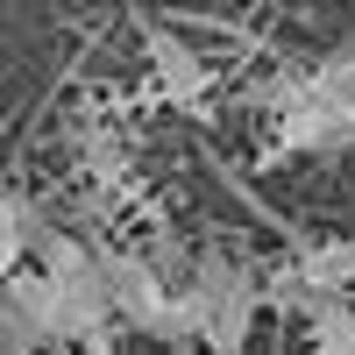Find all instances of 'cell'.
I'll return each mask as SVG.
<instances>
[{"mask_svg": "<svg viewBox=\"0 0 355 355\" xmlns=\"http://www.w3.org/2000/svg\"><path fill=\"white\" fill-rule=\"evenodd\" d=\"M291 270L306 277V291H313L320 306H334L341 291H355V242H313Z\"/></svg>", "mask_w": 355, "mask_h": 355, "instance_id": "7", "label": "cell"}, {"mask_svg": "<svg viewBox=\"0 0 355 355\" xmlns=\"http://www.w3.org/2000/svg\"><path fill=\"white\" fill-rule=\"evenodd\" d=\"M306 327H313V355H355V306H348V299L320 306Z\"/></svg>", "mask_w": 355, "mask_h": 355, "instance_id": "9", "label": "cell"}, {"mask_svg": "<svg viewBox=\"0 0 355 355\" xmlns=\"http://www.w3.org/2000/svg\"><path fill=\"white\" fill-rule=\"evenodd\" d=\"M28 242H36V214H28L21 199L0 192V284L21 270V249H28Z\"/></svg>", "mask_w": 355, "mask_h": 355, "instance_id": "8", "label": "cell"}, {"mask_svg": "<svg viewBox=\"0 0 355 355\" xmlns=\"http://www.w3.org/2000/svg\"><path fill=\"white\" fill-rule=\"evenodd\" d=\"M57 341V291L43 270H15L0 284V355H36Z\"/></svg>", "mask_w": 355, "mask_h": 355, "instance_id": "5", "label": "cell"}, {"mask_svg": "<svg viewBox=\"0 0 355 355\" xmlns=\"http://www.w3.org/2000/svg\"><path fill=\"white\" fill-rule=\"evenodd\" d=\"M185 299L199 313V341L214 348V355H242L249 327H256V306H263V284L249 263H234L227 249H206L192 263V284H185Z\"/></svg>", "mask_w": 355, "mask_h": 355, "instance_id": "3", "label": "cell"}, {"mask_svg": "<svg viewBox=\"0 0 355 355\" xmlns=\"http://www.w3.org/2000/svg\"><path fill=\"white\" fill-rule=\"evenodd\" d=\"M142 50H150V71H157V85H164L178 107H206L214 71H206V57L185 36H171V28H142Z\"/></svg>", "mask_w": 355, "mask_h": 355, "instance_id": "6", "label": "cell"}, {"mask_svg": "<svg viewBox=\"0 0 355 355\" xmlns=\"http://www.w3.org/2000/svg\"><path fill=\"white\" fill-rule=\"evenodd\" d=\"M100 270H107V299H114V320H128L135 334L150 341H199V313L185 291H171L150 256L135 249H100Z\"/></svg>", "mask_w": 355, "mask_h": 355, "instance_id": "2", "label": "cell"}, {"mask_svg": "<svg viewBox=\"0 0 355 355\" xmlns=\"http://www.w3.org/2000/svg\"><path fill=\"white\" fill-rule=\"evenodd\" d=\"M43 249V277L57 291V341H107L114 327V299H107V270L100 249H85L78 234H36Z\"/></svg>", "mask_w": 355, "mask_h": 355, "instance_id": "1", "label": "cell"}, {"mask_svg": "<svg viewBox=\"0 0 355 355\" xmlns=\"http://www.w3.org/2000/svg\"><path fill=\"white\" fill-rule=\"evenodd\" d=\"M263 107H277V157H334L355 150V121L320 93L313 78H270Z\"/></svg>", "mask_w": 355, "mask_h": 355, "instance_id": "4", "label": "cell"}]
</instances>
